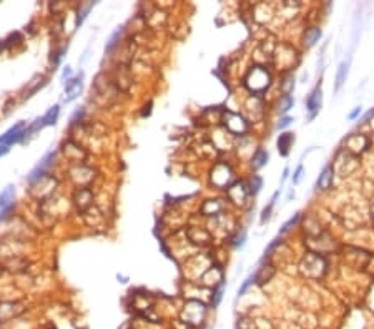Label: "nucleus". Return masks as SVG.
I'll use <instances>...</instances> for the list:
<instances>
[{
  "label": "nucleus",
  "instance_id": "f257e3e1",
  "mask_svg": "<svg viewBox=\"0 0 374 329\" xmlns=\"http://www.w3.org/2000/svg\"><path fill=\"white\" fill-rule=\"evenodd\" d=\"M53 160H55V152L50 150V152L45 153L43 158L40 160V162L35 164L34 168H32V171L29 173V176H27V181H29L30 185H34L35 181H39V180H42L43 176H47L48 170L52 168V164H53Z\"/></svg>",
  "mask_w": 374,
  "mask_h": 329
},
{
  "label": "nucleus",
  "instance_id": "f03ea898",
  "mask_svg": "<svg viewBox=\"0 0 374 329\" xmlns=\"http://www.w3.org/2000/svg\"><path fill=\"white\" fill-rule=\"evenodd\" d=\"M246 85L253 91H263L270 85V75H268L261 67H254L253 70L249 72L248 79H246Z\"/></svg>",
  "mask_w": 374,
  "mask_h": 329
},
{
  "label": "nucleus",
  "instance_id": "7ed1b4c3",
  "mask_svg": "<svg viewBox=\"0 0 374 329\" xmlns=\"http://www.w3.org/2000/svg\"><path fill=\"white\" fill-rule=\"evenodd\" d=\"M25 130H27V123L19 122L17 125H13L12 128H8L3 135H0V145L3 146H10L15 143H20V141L25 140Z\"/></svg>",
  "mask_w": 374,
  "mask_h": 329
},
{
  "label": "nucleus",
  "instance_id": "20e7f679",
  "mask_svg": "<svg viewBox=\"0 0 374 329\" xmlns=\"http://www.w3.org/2000/svg\"><path fill=\"white\" fill-rule=\"evenodd\" d=\"M321 100H323V91H321V86L318 85L316 88L311 91V95H309L308 100H306V108L309 112V120H313V118L318 115L319 108H321Z\"/></svg>",
  "mask_w": 374,
  "mask_h": 329
},
{
  "label": "nucleus",
  "instance_id": "39448f33",
  "mask_svg": "<svg viewBox=\"0 0 374 329\" xmlns=\"http://www.w3.org/2000/svg\"><path fill=\"white\" fill-rule=\"evenodd\" d=\"M82 79H83V73H80V75L75 77V79L67 80V83H65V95H67V97H65V100H63L65 103H70L72 100H75L80 95V91H82Z\"/></svg>",
  "mask_w": 374,
  "mask_h": 329
},
{
  "label": "nucleus",
  "instance_id": "423d86ee",
  "mask_svg": "<svg viewBox=\"0 0 374 329\" xmlns=\"http://www.w3.org/2000/svg\"><path fill=\"white\" fill-rule=\"evenodd\" d=\"M74 200H75V205L80 209H86V208L90 206V203H92L93 195H92V191L86 188V186H82V188H79V190L75 191Z\"/></svg>",
  "mask_w": 374,
  "mask_h": 329
},
{
  "label": "nucleus",
  "instance_id": "0eeeda50",
  "mask_svg": "<svg viewBox=\"0 0 374 329\" xmlns=\"http://www.w3.org/2000/svg\"><path fill=\"white\" fill-rule=\"evenodd\" d=\"M13 200H15V186L7 185L5 188L0 191V209L13 205Z\"/></svg>",
  "mask_w": 374,
  "mask_h": 329
},
{
  "label": "nucleus",
  "instance_id": "6e6552de",
  "mask_svg": "<svg viewBox=\"0 0 374 329\" xmlns=\"http://www.w3.org/2000/svg\"><path fill=\"white\" fill-rule=\"evenodd\" d=\"M349 63L351 60L348 58V60L341 62L339 68H337V73H336V85H334V90L339 91V88L343 86V83L346 82V79H348V73H349Z\"/></svg>",
  "mask_w": 374,
  "mask_h": 329
},
{
  "label": "nucleus",
  "instance_id": "1a4fd4ad",
  "mask_svg": "<svg viewBox=\"0 0 374 329\" xmlns=\"http://www.w3.org/2000/svg\"><path fill=\"white\" fill-rule=\"evenodd\" d=\"M331 181H332V168L331 166H326L323 173L319 175L318 181H316V188L319 190H328L331 186Z\"/></svg>",
  "mask_w": 374,
  "mask_h": 329
},
{
  "label": "nucleus",
  "instance_id": "9d476101",
  "mask_svg": "<svg viewBox=\"0 0 374 329\" xmlns=\"http://www.w3.org/2000/svg\"><path fill=\"white\" fill-rule=\"evenodd\" d=\"M294 141V136L291 133H283L280 135V138H278V150H280V153L283 157H286L290 152V146L293 145Z\"/></svg>",
  "mask_w": 374,
  "mask_h": 329
},
{
  "label": "nucleus",
  "instance_id": "9b49d317",
  "mask_svg": "<svg viewBox=\"0 0 374 329\" xmlns=\"http://www.w3.org/2000/svg\"><path fill=\"white\" fill-rule=\"evenodd\" d=\"M58 115H60V105H55V107L48 108V112L45 113V115L42 117L43 128H45V126H52V125H55L57 120H58Z\"/></svg>",
  "mask_w": 374,
  "mask_h": 329
},
{
  "label": "nucleus",
  "instance_id": "f8f14e48",
  "mask_svg": "<svg viewBox=\"0 0 374 329\" xmlns=\"http://www.w3.org/2000/svg\"><path fill=\"white\" fill-rule=\"evenodd\" d=\"M20 311H22V308H19V304L17 303H2L0 304V318L3 316V313H7L5 319H3V323H5L7 319H12L17 313H20Z\"/></svg>",
  "mask_w": 374,
  "mask_h": 329
},
{
  "label": "nucleus",
  "instance_id": "ddd939ff",
  "mask_svg": "<svg viewBox=\"0 0 374 329\" xmlns=\"http://www.w3.org/2000/svg\"><path fill=\"white\" fill-rule=\"evenodd\" d=\"M268 158H270V155H268L266 150L259 148L258 152L253 155V160H251V166H253V170H259V168H263L264 164L268 163Z\"/></svg>",
  "mask_w": 374,
  "mask_h": 329
},
{
  "label": "nucleus",
  "instance_id": "4468645a",
  "mask_svg": "<svg viewBox=\"0 0 374 329\" xmlns=\"http://www.w3.org/2000/svg\"><path fill=\"white\" fill-rule=\"evenodd\" d=\"M122 35H123V27H117L115 32H113V34L110 35V39H108L107 47H105V50H107V52H112V50L118 45V42H120Z\"/></svg>",
  "mask_w": 374,
  "mask_h": 329
},
{
  "label": "nucleus",
  "instance_id": "2eb2a0df",
  "mask_svg": "<svg viewBox=\"0 0 374 329\" xmlns=\"http://www.w3.org/2000/svg\"><path fill=\"white\" fill-rule=\"evenodd\" d=\"M319 39H321V30L316 29V27L309 29V30L306 32V35H304V40H306V45H308V47H313V45L316 43Z\"/></svg>",
  "mask_w": 374,
  "mask_h": 329
},
{
  "label": "nucleus",
  "instance_id": "dca6fc26",
  "mask_svg": "<svg viewBox=\"0 0 374 329\" xmlns=\"http://www.w3.org/2000/svg\"><path fill=\"white\" fill-rule=\"evenodd\" d=\"M93 5H95V2H88L86 5H82L80 7V10H79V15H77V22H75V25L77 27H80L82 24H83V20L86 18V15L90 13V10L93 8Z\"/></svg>",
  "mask_w": 374,
  "mask_h": 329
},
{
  "label": "nucleus",
  "instance_id": "f3484780",
  "mask_svg": "<svg viewBox=\"0 0 374 329\" xmlns=\"http://www.w3.org/2000/svg\"><path fill=\"white\" fill-rule=\"evenodd\" d=\"M278 195H280V191H276V193L273 195V198H271V201H270V205H268V206L263 209V214H261V223L268 221V218H270L271 209H273V206H275V201H276V198H278Z\"/></svg>",
  "mask_w": 374,
  "mask_h": 329
},
{
  "label": "nucleus",
  "instance_id": "a211bd4d",
  "mask_svg": "<svg viewBox=\"0 0 374 329\" xmlns=\"http://www.w3.org/2000/svg\"><path fill=\"white\" fill-rule=\"evenodd\" d=\"M261 185H263V180H261V178H259L258 175H253L251 183H249V191H251L253 195H256L258 191H259V188H261Z\"/></svg>",
  "mask_w": 374,
  "mask_h": 329
},
{
  "label": "nucleus",
  "instance_id": "6ab92c4d",
  "mask_svg": "<svg viewBox=\"0 0 374 329\" xmlns=\"http://www.w3.org/2000/svg\"><path fill=\"white\" fill-rule=\"evenodd\" d=\"M293 88H294V79L293 77H288V79L285 80V83H283V93H285V97H290Z\"/></svg>",
  "mask_w": 374,
  "mask_h": 329
},
{
  "label": "nucleus",
  "instance_id": "aec40b11",
  "mask_svg": "<svg viewBox=\"0 0 374 329\" xmlns=\"http://www.w3.org/2000/svg\"><path fill=\"white\" fill-rule=\"evenodd\" d=\"M293 103H294V100H293V97H283V102H281V105H280V112L281 113H286L288 110L293 107Z\"/></svg>",
  "mask_w": 374,
  "mask_h": 329
},
{
  "label": "nucleus",
  "instance_id": "412c9836",
  "mask_svg": "<svg viewBox=\"0 0 374 329\" xmlns=\"http://www.w3.org/2000/svg\"><path fill=\"white\" fill-rule=\"evenodd\" d=\"M245 241H246V231L241 230V233H238V235L235 236L233 246H235V248H243V246H245Z\"/></svg>",
  "mask_w": 374,
  "mask_h": 329
},
{
  "label": "nucleus",
  "instance_id": "4be33fe9",
  "mask_svg": "<svg viewBox=\"0 0 374 329\" xmlns=\"http://www.w3.org/2000/svg\"><path fill=\"white\" fill-rule=\"evenodd\" d=\"M254 281H256V274H251V276H249L248 280H246V281L243 283V285H241V288L238 289V296H243V294H245V291L248 289V288L251 286Z\"/></svg>",
  "mask_w": 374,
  "mask_h": 329
},
{
  "label": "nucleus",
  "instance_id": "5701e85b",
  "mask_svg": "<svg viewBox=\"0 0 374 329\" xmlns=\"http://www.w3.org/2000/svg\"><path fill=\"white\" fill-rule=\"evenodd\" d=\"M298 219H299V213H296L293 218H290L288 221H286L285 225H283V228H281V231H280V233H286V231H288V230H291V226H294V225H296V221H298Z\"/></svg>",
  "mask_w": 374,
  "mask_h": 329
},
{
  "label": "nucleus",
  "instance_id": "b1692460",
  "mask_svg": "<svg viewBox=\"0 0 374 329\" xmlns=\"http://www.w3.org/2000/svg\"><path fill=\"white\" fill-rule=\"evenodd\" d=\"M223 288H225V283H221L220 288H218L216 292H215V298H213V301H211L213 308H216V306L220 304V301H221V298H223Z\"/></svg>",
  "mask_w": 374,
  "mask_h": 329
},
{
  "label": "nucleus",
  "instance_id": "393cba45",
  "mask_svg": "<svg viewBox=\"0 0 374 329\" xmlns=\"http://www.w3.org/2000/svg\"><path fill=\"white\" fill-rule=\"evenodd\" d=\"M301 178H303V164H299L298 168H296L294 175H293V183L294 185H298V183L301 181Z\"/></svg>",
  "mask_w": 374,
  "mask_h": 329
},
{
  "label": "nucleus",
  "instance_id": "a878e982",
  "mask_svg": "<svg viewBox=\"0 0 374 329\" xmlns=\"http://www.w3.org/2000/svg\"><path fill=\"white\" fill-rule=\"evenodd\" d=\"M291 122H293V118H291V117H283L281 120H280V123H278V128H280V130H283V128L288 126Z\"/></svg>",
  "mask_w": 374,
  "mask_h": 329
},
{
  "label": "nucleus",
  "instance_id": "bb28decb",
  "mask_svg": "<svg viewBox=\"0 0 374 329\" xmlns=\"http://www.w3.org/2000/svg\"><path fill=\"white\" fill-rule=\"evenodd\" d=\"M280 243H281V238H276V240H273L271 243H270V246H268V248L264 249V254H270V251H271V249H275L276 246L280 245Z\"/></svg>",
  "mask_w": 374,
  "mask_h": 329
},
{
  "label": "nucleus",
  "instance_id": "cd10ccee",
  "mask_svg": "<svg viewBox=\"0 0 374 329\" xmlns=\"http://www.w3.org/2000/svg\"><path fill=\"white\" fill-rule=\"evenodd\" d=\"M361 112H363L361 107H356V108L353 110V112H351L349 115H348V118H349V120H354V118L358 117V115H361Z\"/></svg>",
  "mask_w": 374,
  "mask_h": 329
},
{
  "label": "nucleus",
  "instance_id": "c85d7f7f",
  "mask_svg": "<svg viewBox=\"0 0 374 329\" xmlns=\"http://www.w3.org/2000/svg\"><path fill=\"white\" fill-rule=\"evenodd\" d=\"M374 117V108L373 110H369V112L366 113V115H364V118H363V122H368L369 120V118H373Z\"/></svg>",
  "mask_w": 374,
  "mask_h": 329
},
{
  "label": "nucleus",
  "instance_id": "c756f323",
  "mask_svg": "<svg viewBox=\"0 0 374 329\" xmlns=\"http://www.w3.org/2000/svg\"><path fill=\"white\" fill-rule=\"evenodd\" d=\"M7 153H8V146L0 145V157H3V155H7Z\"/></svg>",
  "mask_w": 374,
  "mask_h": 329
},
{
  "label": "nucleus",
  "instance_id": "7c9ffc66",
  "mask_svg": "<svg viewBox=\"0 0 374 329\" xmlns=\"http://www.w3.org/2000/svg\"><path fill=\"white\" fill-rule=\"evenodd\" d=\"M72 73V70H70V67H67L65 70H63V75H62V79H65V77H68Z\"/></svg>",
  "mask_w": 374,
  "mask_h": 329
}]
</instances>
